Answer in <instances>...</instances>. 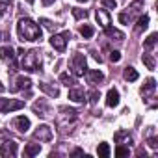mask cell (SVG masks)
<instances>
[{"mask_svg":"<svg viewBox=\"0 0 158 158\" xmlns=\"http://www.w3.org/2000/svg\"><path fill=\"white\" fill-rule=\"evenodd\" d=\"M17 34L21 41H39L41 39V28L32 19H21L17 23Z\"/></svg>","mask_w":158,"mask_h":158,"instance_id":"cell-1","label":"cell"},{"mask_svg":"<svg viewBox=\"0 0 158 158\" xmlns=\"http://www.w3.org/2000/svg\"><path fill=\"white\" fill-rule=\"evenodd\" d=\"M23 69L32 71V73L41 69V56H39V50H30V52L23 54Z\"/></svg>","mask_w":158,"mask_h":158,"instance_id":"cell-2","label":"cell"},{"mask_svg":"<svg viewBox=\"0 0 158 158\" xmlns=\"http://www.w3.org/2000/svg\"><path fill=\"white\" fill-rule=\"evenodd\" d=\"M67 39H71V34L69 32H61V34H54L50 37V45L58 50V52H63L65 47H67Z\"/></svg>","mask_w":158,"mask_h":158,"instance_id":"cell-3","label":"cell"},{"mask_svg":"<svg viewBox=\"0 0 158 158\" xmlns=\"http://www.w3.org/2000/svg\"><path fill=\"white\" fill-rule=\"evenodd\" d=\"M71 67H73V73L76 76H82L86 73V56L84 54H74L73 60H71Z\"/></svg>","mask_w":158,"mask_h":158,"instance_id":"cell-4","label":"cell"},{"mask_svg":"<svg viewBox=\"0 0 158 158\" xmlns=\"http://www.w3.org/2000/svg\"><path fill=\"white\" fill-rule=\"evenodd\" d=\"M34 138L39 139V141H50L52 139V130L48 125H39L37 130L34 132Z\"/></svg>","mask_w":158,"mask_h":158,"instance_id":"cell-5","label":"cell"},{"mask_svg":"<svg viewBox=\"0 0 158 158\" xmlns=\"http://www.w3.org/2000/svg\"><path fill=\"white\" fill-rule=\"evenodd\" d=\"M0 154H2L4 158L17 156V143L15 141H4L2 143V149H0Z\"/></svg>","mask_w":158,"mask_h":158,"instance_id":"cell-6","label":"cell"},{"mask_svg":"<svg viewBox=\"0 0 158 158\" xmlns=\"http://www.w3.org/2000/svg\"><path fill=\"white\" fill-rule=\"evenodd\" d=\"M24 106L23 101H4L0 104V112H13V110H21Z\"/></svg>","mask_w":158,"mask_h":158,"instance_id":"cell-7","label":"cell"},{"mask_svg":"<svg viewBox=\"0 0 158 158\" xmlns=\"http://www.w3.org/2000/svg\"><path fill=\"white\" fill-rule=\"evenodd\" d=\"M13 127H15L19 132H26V130L30 128V119L24 117V115H19V117L13 119Z\"/></svg>","mask_w":158,"mask_h":158,"instance_id":"cell-8","label":"cell"},{"mask_svg":"<svg viewBox=\"0 0 158 158\" xmlns=\"http://www.w3.org/2000/svg\"><path fill=\"white\" fill-rule=\"evenodd\" d=\"M95 15H97V21H99V24H101L102 28H108V26H110V13H108L106 10L101 8V10H97Z\"/></svg>","mask_w":158,"mask_h":158,"instance_id":"cell-9","label":"cell"},{"mask_svg":"<svg viewBox=\"0 0 158 158\" xmlns=\"http://www.w3.org/2000/svg\"><path fill=\"white\" fill-rule=\"evenodd\" d=\"M117 104H119V91H117V89H110V91L106 93V106L115 108Z\"/></svg>","mask_w":158,"mask_h":158,"instance_id":"cell-10","label":"cell"},{"mask_svg":"<svg viewBox=\"0 0 158 158\" xmlns=\"http://www.w3.org/2000/svg\"><path fill=\"white\" fill-rule=\"evenodd\" d=\"M0 60L2 61H15V52L11 47H2L0 48Z\"/></svg>","mask_w":158,"mask_h":158,"instance_id":"cell-11","label":"cell"},{"mask_svg":"<svg viewBox=\"0 0 158 158\" xmlns=\"http://www.w3.org/2000/svg\"><path fill=\"white\" fill-rule=\"evenodd\" d=\"M34 112H35L37 115H41V117H47V115L50 114V108H48L45 102H35V104H34Z\"/></svg>","mask_w":158,"mask_h":158,"instance_id":"cell-12","label":"cell"},{"mask_svg":"<svg viewBox=\"0 0 158 158\" xmlns=\"http://www.w3.org/2000/svg\"><path fill=\"white\" fill-rule=\"evenodd\" d=\"M88 80H89L91 84H99V82L104 80V74H102L101 71H88Z\"/></svg>","mask_w":158,"mask_h":158,"instance_id":"cell-13","label":"cell"},{"mask_svg":"<svg viewBox=\"0 0 158 158\" xmlns=\"http://www.w3.org/2000/svg\"><path fill=\"white\" fill-rule=\"evenodd\" d=\"M154 88H156V80L154 78H149V80L143 84V88H141V95H151L154 91Z\"/></svg>","mask_w":158,"mask_h":158,"instance_id":"cell-14","label":"cell"},{"mask_svg":"<svg viewBox=\"0 0 158 158\" xmlns=\"http://www.w3.org/2000/svg\"><path fill=\"white\" fill-rule=\"evenodd\" d=\"M30 86H32V80H30V78H26V76H19V78H17V86L11 88V91L23 89V88H30Z\"/></svg>","mask_w":158,"mask_h":158,"instance_id":"cell-15","label":"cell"},{"mask_svg":"<svg viewBox=\"0 0 158 158\" xmlns=\"http://www.w3.org/2000/svg\"><path fill=\"white\" fill-rule=\"evenodd\" d=\"M69 99H71L73 102H82V101H84V91L78 89V88H76V89H71V91H69Z\"/></svg>","mask_w":158,"mask_h":158,"instance_id":"cell-16","label":"cell"},{"mask_svg":"<svg viewBox=\"0 0 158 158\" xmlns=\"http://www.w3.org/2000/svg\"><path fill=\"white\" fill-rule=\"evenodd\" d=\"M39 89H41V91H45L48 97H58V95H60V91H58L56 88H52V86H48V84H45V82H41V84H39Z\"/></svg>","mask_w":158,"mask_h":158,"instance_id":"cell-17","label":"cell"},{"mask_svg":"<svg viewBox=\"0 0 158 158\" xmlns=\"http://www.w3.org/2000/svg\"><path fill=\"white\" fill-rule=\"evenodd\" d=\"M125 78H127L128 82H136L138 78H139V74H138V71L134 67H127L125 69Z\"/></svg>","mask_w":158,"mask_h":158,"instance_id":"cell-18","label":"cell"},{"mask_svg":"<svg viewBox=\"0 0 158 158\" xmlns=\"http://www.w3.org/2000/svg\"><path fill=\"white\" fill-rule=\"evenodd\" d=\"M39 151H41V145H39V143H30V145H26V149H24L26 156H35V154H39Z\"/></svg>","mask_w":158,"mask_h":158,"instance_id":"cell-19","label":"cell"},{"mask_svg":"<svg viewBox=\"0 0 158 158\" xmlns=\"http://www.w3.org/2000/svg\"><path fill=\"white\" fill-rule=\"evenodd\" d=\"M93 34H95V30H93L89 24H84V26H80V35H82L84 39H89V37H93Z\"/></svg>","mask_w":158,"mask_h":158,"instance_id":"cell-20","label":"cell"},{"mask_svg":"<svg viewBox=\"0 0 158 158\" xmlns=\"http://www.w3.org/2000/svg\"><path fill=\"white\" fill-rule=\"evenodd\" d=\"M141 61H143V63H145V67H147V69H151V71L156 67L154 58H152V56H149V54H143V56H141Z\"/></svg>","mask_w":158,"mask_h":158,"instance_id":"cell-21","label":"cell"},{"mask_svg":"<svg viewBox=\"0 0 158 158\" xmlns=\"http://www.w3.org/2000/svg\"><path fill=\"white\" fill-rule=\"evenodd\" d=\"M97 152H99L101 158H108V156H110V145H108V143H99Z\"/></svg>","mask_w":158,"mask_h":158,"instance_id":"cell-22","label":"cell"},{"mask_svg":"<svg viewBox=\"0 0 158 158\" xmlns=\"http://www.w3.org/2000/svg\"><path fill=\"white\" fill-rule=\"evenodd\" d=\"M60 82H61L63 86H67V88H69V86H73V84H74V78H73V76H69L67 73H61V74H60Z\"/></svg>","mask_w":158,"mask_h":158,"instance_id":"cell-23","label":"cell"},{"mask_svg":"<svg viewBox=\"0 0 158 158\" xmlns=\"http://www.w3.org/2000/svg\"><path fill=\"white\" fill-rule=\"evenodd\" d=\"M156 37H158V34H151L147 39H145V43H143V47L149 50V48H152L154 45H156Z\"/></svg>","mask_w":158,"mask_h":158,"instance_id":"cell-24","label":"cell"},{"mask_svg":"<svg viewBox=\"0 0 158 158\" xmlns=\"http://www.w3.org/2000/svg\"><path fill=\"white\" fill-rule=\"evenodd\" d=\"M104 30H106V35H108V37H117V39H123V37H125L123 32H119V30H112L110 26L104 28Z\"/></svg>","mask_w":158,"mask_h":158,"instance_id":"cell-25","label":"cell"},{"mask_svg":"<svg viewBox=\"0 0 158 158\" xmlns=\"http://www.w3.org/2000/svg\"><path fill=\"white\" fill-rule=\"evenodd\" d=\"M73 15H74V19L80 21V19H86V17H88V11H86V10H78V8H74V10H73Z\"/></svg>","mask_w":158,"mask_h":158,"instance_id":"cell-26","label":"cell"},{"mask_svg":"<svg viewBox=\"0 0 158 158\" xmlns=\"http://www.w3.org/2000/svg\"><path fill=\"white\" fill-rule=\"evenodd\" d=\"M147 26H149V17H147V15L139 17V21H138V30H145Z\"/></svg>","mask_w":158,"mask_h":158,"instance_id":"cell-27","label":"cell"},{"mask_svg":"<svg viewBox=\"0 0 158 158\" xmlns=\"http://www.w3.org/2000/svg\"><path fill=\"white\" fill-rule=\"evenodd\" d=\"M115 156H128V147L119 145V147L115 149Z\"/></svg>","mask_w":158,"mask_h":158,"instance_id":"cell-28","label":"cell"},{"mask_svg":"<svg viewBox=\"0 0 158 158\" xmlns=\"http://www.w3.org/2000/svg\"><path fill=\"white\" fill-rule=\"evenodd\" d=\"M114 138H115V141L119 143L121 139H125V138H130V136H128V132H125V130H119V132H115V136H114Z\"/></svg>","mask_w":158,"mask_h":158,"instance_id":"cell-29","label":"cell"},{"mask_svg":"<svg viewBox=\"0 0 158 158\" xmlns=\"http://www.w3.org/2000/svg\"><path fill=\"white\" fill-rule=\"evenodd\" d=\"M110 60H112L114 63L119 61V60H121V52H119V50H112V52H110Z\"/></svg>","mask_w":158,"mask_h":158,"instance_id":"cell-30","label":"cell"},{"mask_svg":"<svg viewBox=\"0 0 158 158\" xmlns=\"http://www.w3.org/2000/svg\"><path fill=\"white\" fill-rule=\"evenodd\" d=\"M102 4H104L106 8H110V10H115V8H117V2H115V0H102Z\"/></svg>","mask_w":158,"mask_h":158,"instance_id":"cell-31","label":"cell"},{"mask_svg":"<svg viewBox=\"0 0 158 158\" xmlns=\"http://www.w3.org/2000/svg\"><path fill=\"white\" fill-rule=\"evenodd\" d=\"M39 23H41V24H45V28H48V30H52V28L56 26V24H54L52 21H48V19H41Z\"/></svg>","mask_w":158,"mask_h":158,"instance_id":"cell-32","label":"cell"},{"mask_svg":"<svg viewBox=\"0 0 158 158\" xmlns=\"http://www.w3.org/2000/svg\"><path fill=\"white\" fill-rule=\"evenodd\" d=\"M97 101H99V91H91V93H89V102L95 104Z\"/></svg>","mask_w":158,"mask_h":158,"instance_id":"cell-33","label":"cell"},{"mask_svg":"<svg viewBox=\"0 0 158 158\" xmlns=\"http://www.w3.org/2000/svg\"><path fill=\"white\" fill-rule=\"evenodd\" d=\"M119 21H121L123 24H128V21H130V15H127V13H121V15H119Z\"/></svg>","mask_w":158,"mask_h":158,"instance_id":"cell-34","label":"cell"},{"mask_svg":"<svg viewBox=\"0 0 158 158\" xmlns=\"http://www.w3.org/2000/svg\"><path fill=\"white\" fill-rule=\"evenodd\" d=\"M6 10H10V4H0V15L6 13Z\"/></svg>","mask_w":158,"mask_h":158,"instance_id":"cell-35","label":"cell"},{"mask_svg":"<svg viewBox=\"0 0 158 158\" xmlns=\"http://www.w3.org/2000/svg\"><path fill=\"white\" fill-rule=\"evenodd\" d=\"M73 154H74V156H82V154H84V151H82V149H74V151H73Z\"/></svg>","mask_w":158,"mask_h":158,"instance_id":"cell-36","label":"cell"},{"mask_svg":"<svg viewBox=\"0 0 158 158\" xmlns=\"http://www.w3.org/2000/svg\"><path fill=\"white\" fill-rule=\"evenodd\" d=\"M41 2H43V6H50V4L54 2V0H41Z\"/></svg>","mask_w":158,"mask_h":158,"instance_id":"cell-37","label":"cell"},{"mask_svg":"<svg viewBox=\"0 0 158 158\" xmlns=\"http://www.w3.org/2000/svg\"><path fill=\"white\" fill-rule=\"evenodd\" d=\"M149 145H151V147H156V145H158V143H156V139H154V138H152V139H149Z\"/></svg>","mask_w":158,"mask_h":158,"instance_id":"cell-38","label":"cell"},{"mask_svg":"<svg viewBox=\"0 0 158 158\" xmlns=\"http://www.w3.org/2000/svg\"><path fill=\"white\" fill-rule=\"evenodd\" d=\"M4 91V86H2V82H0V93H2Z\"/></svg>","mask_w":158,"mask_h":158,"instance_id":"cell-39","label":"cell"},{"mask_svg":"<svg viewBox=\"0 0 158 158\" xmlns=\"http://www.w3.org/2000/svg\"><path fill=\"white\" fill-rule=\"evenodd\" d=\"M26 2H28V4H34V0H26Z\"/></svg>","mask_w":158,"mask_h":158,"instance_id":"cell-40","label":"cell"},{"mask_svg":"<svg viewBox=\"0 0 158 158\" xmlns=\"http://www.w3.org/2000/svg\"><path fill=\"white\" fill-rule=\"evenodd\" d=\"M78 2H88V0H78Z\"/></svg>","mask_w":158,"mask_h":158,"instance_id":"cell-41","label":"cell"},{"mask_svg":"<svg viewBox=\"0 0 158 158\" xmlns=\"http://www.w3.org/2000/svg\"><path fill=\"white\" fill-rule=\"evenodd\" d=\"M0 41H2V34H0Z\"/></svg>","mask_w":158,"mask_h":158,"instance_id":"cell-42","label":"cell"}]
</instances>
